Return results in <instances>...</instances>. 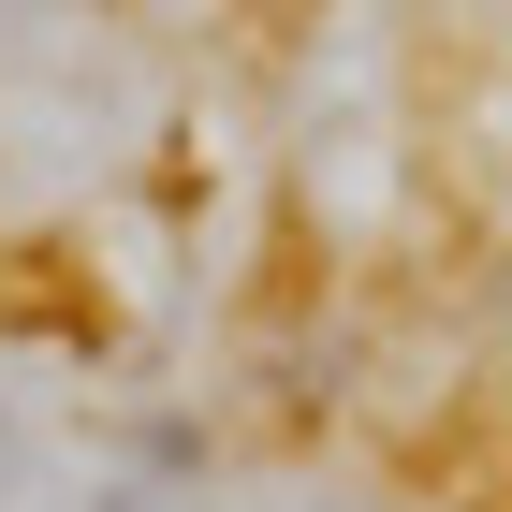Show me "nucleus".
Instances as JSON below:
<instances>
[{"instance_id": "f257e3e1", "label": "nucleus", "mask_w": 512, "mask_h": 512, "mask_svg": "<svg viewBox=\"0 0 512 512\" xmlns=\"http://www.w3.org/2000/svg\"><path fill=\"white\" fill-rule=\"evenodd\" d=\"M498 308H512V278H498Z\"/></svg>"}]
</instances>
